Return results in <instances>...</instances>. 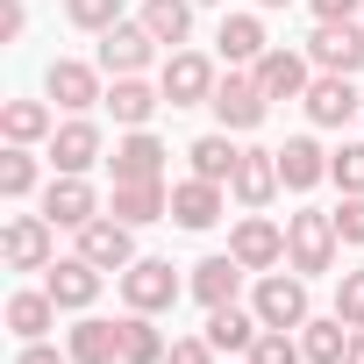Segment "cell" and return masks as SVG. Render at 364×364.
Segmentation results:
<instances>
[{
	"instance_id": "obj_1",
	"label": "cell",
	"mask_w": 364,
	"mask_h": 364,
	"mask_svg": "<svg viewBox=\"0 0 364 364\" xmlns=\"http://www.w3.org/2000/svg\"><path fill=\"white\" fill-rule=\"evenodd\" d=\"M336 215H321V208H300L293 222H286V264L300 272V279H314V272H336Z\"/></svg>"
},
{
	"instance_id": "obj_2",
	"label": "cell",
	"mask_w": 364,
	"mask_h": 364,
	"mask_svg": "<svg viewBox=\"0 0 364 364\" xmlns=\"http://www.w3.org/2000/svg\"><path fill=\"white\" fill-rule=\"evenodd\" d=\"M0 257H8V272H50L58 264V222L50 215H8Z\"/></svg>"
},
{
	"instance_id": "obj_3",
	"label": "cell",
	"mask_w": 364,
	"mask_h": 364,
	"mask_svg": "<svg viewBox=\"0 0 364 364\" xmlns=\"http://www.w3.org/2000/svg\"><path fill=\"white\" fill-rule=\"evenodd\" d=\"M122 279V300L136 307V314H164V307H178V293H186V279L171 272V257H136L129 272H114Z\"/></svg>"
},
{
	"instance_id": "obj_4",
	"label": "cell",
	"mask_w": 364,
	"mask_h": 364,
	"mask_svg": "<svg viewBox=\"0 0 364 364\" xmlns=\"http://www.w3.org/2000/svg\"><path fill=\"white\" fill-rule=\"evenodd\" d=\"M157 86H164L171 107H208L215 86H222V72H215V58H200V50H171L164 72H157Z\"/></svg>"
},
{
	"instance_id": "obj_5",
	"label": "cell",
	"mask_w": 364,
	"mask_h": 364,
	"mask_svg": "<svg viewBox=\"0 0 364 364\" xmlns=\"http://www.w3.org/2000/svg\"><path fill=\"white\" fill-rule=\"evenodd\" d=\"M307 58H314V72H343V79H357V72H364V22H314Z\"/></svg>"
},
{
	"instance_id": "obj_6",
	"label": "cell",
	"mask_w": 364,
	"mask_h": 364,
	"mask_svg": "<svg viewBox=\"0 0 364 364\" xmlns=\"http://www.w3.org/2000/svg\"><path fill=\"white\" fill-rule=\"evenodd\" d=\"M79 257L100 264V272H129V264H136V229H129L122 215H93V222L79 229Z\"/></svg>"
},
{
	"instance_id": "obj_7",
	"label": "cell",
	"mask_w": 364,
	"mask_h": 364,
	"mask_svg": "<svg viewBox=\"0 0 364 364\" xmlns=\"http://www.w3.org/2000/svg\"><path fill=\"white\" fill-rule=\"evenodd\" d=\"M229 257L243 264V272H272V264H286V229L279 222H264L257 208L229 229Z\"/></svg>"
},
{
	"instance_id": "obj_8",
	"label": "cell",
	"mask_w": 364,
	"mask_h": 364,
	"mask_svg": "<svg viewBox=\"0 0 364 364\" xmlns=\"http://www.w3.org/2000/svg\"><path fill=\"white\" fill-rule=\"evenodd\" d=\"M250 307H257L264 328H300V321H307V279H300V272H264Z\"/></svg>"
},
{
	"instance_id": "obj_9",
	"label": "cell",
	"mask_w": 364,
	"mask_h": 364,
	"mask_svg": "<svg viewBox=\"0 0 364 364\" xmlns=\"http://www.w3.org/2000/svg\"><path fill=\"white\" fill-rule=\"evenodd\" d=\"M150 58H157V36H150L143 22H114V29L100 36V72H107V79H143Z\"/></svg>"
},
{
	"instance_id": "obj_10",
	"label": "cell",
	"mask_w": 364,
	"mask_h": 364,
	"mask_svg": "<svg viewBox=\"0 0 364 364\" xmlns=\"http://www.w3.org/2000/svg\"><path fill=\"white\" fill-rule=\"evenodd\" d=\"M250 79L264 86V100H300V93L314 86V58H307V50H279V43H272V50L250 65Z\"/></svg>"
},
{
	"instance_id": "obj_11",
	"label": "cell",
	"mask_w": 364,
	"mask_h": 364,
	"mask_svg": "<svg viewBox=\"0 0 364 364\" xmlns=\"http://www.w3.org/2000/svg\"><path fill=\"white\" fill-rule=\"evenodd\" d=\"M43 93H50L65 114H86V107H100V100H107L100 65H79V58H58V65L43 72Z\"/></svg>"
},
{
	"instance_id": "obj_12",
	"label": "cell",
	"mask_w": 364,
	"mask_h": 364,
	"mask_svg": "<svg viewBox=\"0 0 364 364\" xmlns=\"http://www.w3.org/2000/svg\"><path fill=\"white\" fill-rule=\"evenodd\" d=\"M208 107H215V122H222L229 136H243V129H257V122H264V107H272V100H264V86H257L250 72H229V79L215 86V100H208Z\"/></svg>"
},
{
	"instance_id": "obj_13",
	"label": "cell",
	"mask_w": 364,
	"mask_h": 364,
	"mask_svg": "<svg viewBox=\"0 0 364 364\" xmlns=\"http://www.w3.org/2000/svg\"><path fill=\"white\" fill-rule=\"evenodd\" d=\"M43 215H50L58 229H86V222H93V215H107V208H100V193L86 186L79 171H58L50 186H43Z\"/></svg>"
},
{
	"instance_id": "obj_14",
	"label": "cell",
	"mask_w": 364,
	"mask_h": 364,
	"mask_svg": "<svg viewBox=\"0 0 364 364\" xmlns=\"http://www.w3.org/2000/svg\"><path fill=\"white\" fill-rule=\"evenodd\" d=\"M229 215V186H215V178H178L171 186V222L178 229H215Z\"/></svg>"
},
{
	"instance_id": "obj_15",
	"label": "cell",
	"mask_w": 364,
	"mask_h": 364,
	"mask_svg": "<svg viewBox=\"0 0 364 364\" xmlns=\"http://www.w3.org/2000/svg\"><path fill=\"white\" fill-rule=\"evenodd\" d=\"M300 107H307L314 129H343V122L357 114V86H350L343 72H314V86L300 93Z\"/></svg>"
},
{
	"instance_id": "obj_16",
	"label": "cell",
	"mask_w": 364,
	"mask_h": 364,
	"mask_svg": "<svg viewBox=\"0 0 364 364\" xmlns=\"http://www.w3.org/2000/svg\"><path fill=\"white\" fill-rule=\"evenodd\" d=\"M100 279H107V272H100V264H86L79 250H72V257H58V264L43 272V286H50V300H58V307H72V314L100 300Z\"/></svg>"
},
{
	"instance_id": "obj_17",
	"label": "cell",
	"mask_w": 364,
	"mask_h": 364,
	"mask_svg": "<svg viewBox=\"0 0 364 364\" xmlns=\"http://www.w3.org/2000/svg\"><path fill=\"white\" fill-rule=\"evenodd\" d=\"M279 186H286V178H279V150H243L236 157V178H229L236 208H272Z\"/></svg>"
},
{
	"instance_id": "obj_18",
	"label": "cell",
	"mask_w": 364,
	"mask_h": 364,
	"mask_svg": "<svg viewBox=\"0 0 364 364\" xmlns=\"http://www.w3.org/2000/svg\"><path fill=\"white\" fill-rule=\"evenodd\" d=\"M107 215H122L129 229L164 222V215H171V186H164V178H122V186H114V200H107Z\"/></svg>"
},
{
	"instance_id": "obj_19",
	"label": "cell",
	"mask_w": 364,
	"mask_h": 364,
	"mask_svg": "<svg viewBox=\"0 0 364 364\" xmlns=\"http://www.w3.org/2000/svg\"><path fill=\"white\" fill-rule=\"evenodd\" d=\"M50 164H58V171H79V178H86V171L100 164V129H93L86 114L58 122V129H50Z\"/></svg>"
},
{
	"instance_id": "obj_20",
	"label": "cell",
	"mask_w": 364,
	"mask_h": 364,
	"mask_svg": "<svg viewBox=\"0 0 364 364\" xmlns=\"http://www.w3.org/2000/svg\"><path fill=\"white\" fill-rule=\"evenodd\" d=\"M215 50H222V65H229V72H250V65H257L272 43H264V22H257V15H222Z\"/></svg>"
},
{
	"instance_id": "obj_21",
	"label": "cell",
	"mask_w": 364,
	"mask_h": 364,
	"mask_svg": "<svg viewBox=\"0 0 364 364\" xmlns=\"http://www.w3.org/2000/svg\"><path fill=\"white\" fill-rule=\"evenodd\" d=\"M164 157H171V150H164L150 129H129V136L114 143V157H107V164H114V186H122V178H164Z\"/></svg>"
},
{
	"instance_id": "obj_22",
	"label": "cell",
	"mask_w": 364,
	"mask_h": 364,
	"mask_svg": "<svg viewBox=\"0 0 364 364\" xmlns=\"http://www.w3.org/2000/svg\"><path fill=\"white\" fill-rule=\"evenodd\" d=\"M65 357H72V364H122V321L86 314V321L65 336Z\"/></svg>"
},
{
	"instance_id": "obj_23",
	"label": "cell",
	"mask_w": 364,
	"mask_h": 364,
	"mask_svg": "<svg viewBox=\"0 0 364 364\" xmlns=\"http://www.w3.org/2000/svg\"><path fill=\"white\" fill-rule=\"evenodd\" d=\"M122 129H150V114L164 107V86H143V79H114L107 86V100H100Z\"/></svg>"
},
{
	"instance_id": "obj_24",
	"label": "cell",
	"mask_w": 364,
	"mask_h": 364,
	"mask_svg": "<svg viewBox=\"0 0 364 364\" xmlns=\"http://www.w3.org/2000/svg\"><path fill=\"white\" fill-rule=\"evenodd\" d=\"M236 286H243V264L222 250V257H200L193 264V279H186V293L200 300V307H229L236 300Z\"/></svg>"
},
{
	"instance_id": "obj_25",
	"label": "cell",
	"mask_w": 364,
	"mask_h": 364,
	"mask_svg": "<svg viewBox=\"0 0 364 364\" xmlns=\"http://www.w3.org/2000/svg\"><path fill=\"white\" fill-rule=\"evenodd\" d=\"M279 178H286L293 193H307V186H321V178H328V150H321L314 136H293V143L279 150Z\"/></svg>"
},
{
	"instance_id": "obj_26",
	"label": "cell",
	"mask_w": 364,
	"mask_h": 364,
	"mask_svg": "<svg viewBox=\"0 0 364 364\" xmlns=\"http://www.w3.org/2000/svg\"><path fill=\"white\" fill-rule=\"evenodd\" d=\"M8 328H15L22 343H43V336L58 328V300H50V286H43V293H8Z\"/></svg>"
},
{
	"instance_id": "obj_27",
	"label": "cell",
	"mask_w": 364,
	"mask_h": 364,
	"mask_svg": "<svg viewBox=\"0 0 364 364\" xmlns=\"http://www.w3.org/2000/svg\"><path fill=\"white\" fill-rule=\"evenodd\" d=\"M350 336H357V328H350L343 314H321V321L307 314V321H300V350H307V364H343Z\"/></svg>"
},
{
	"instance_id": "obj_28",
	"label": "cell",
	"mask_w": 364,
	"mask_h": 364,
	"mask_svg": "<svg viewBox=\"0 0 364 364\" xmlns=\"http://www.w3.org/2000/svg\"><path fill=\"white\" fill-rule=\"evenodd\" d=\"M186 157H193V178H215V186H229L243 150L229 143V129H215V136H193V143H186Z\"/></svg>"
},
{
	"instance_id": "obj_29",
	"label": "cell",
	"mask_w": 364,
	"mask_h": 364,
	"mask_svg": "<svg viewBox=\"0 0 364 364\" xmlns=\"http://www.w3.org/2000/svg\"><path fill=\"white\" fill-rule=\"evenodd\" d=\"M136 22H143L157 43H171V50H178V43L193 36V0H143V15H136Z\"/></svg>"
},
{
	"instance_id": "obj_30",
	"label": "cell",
	"mask_w": 364,
	"mask_h": 364,
	"mask_svg": "<svg viewBox=\"0 0 364 364\" xmlns=\"http://www.w3.org/2000/svg\"><path fill=\"white\" fill-rule=\"evenodd\" d=\"M257 328H264V321H257V307H250V314H243L236 300H229V307H208V343H215V350H250V343H257Z\"/></svg>"
},
{
	"instance_id": "obj_31",
	"label": "cell",
	"mask_w": 364,
	"mask_h": 364,
	"mask_svg": "<svg viewBox=\"0 0 364 364\" xmlns=\"http://www.w3.org/2000/svg\"><path fill=\"white\" fill-rule=\"evenodd\" d=\"M164 350H171V343L157 336V321L129 307V314H122V364H164Z\"/></svg>"
},
{
	"instance_id": "obj_32",
	"label": "cell",
	"mask_w": 364,
	"mask_h": 364,
	"mask_svg": "<svg viewBox=\"0 0 364 364\" xmlns=\"http://www.w3.org/2000/svg\"><path fill=\"white\" fill-rule=\"evenodd\" d=\"M58 122H50V107L43 100H8V107H0V136H8V143H43Z\"/></svg>"
},
{
	"instance_id": "obj_33",
	"label": "cell",
	"mask_w": 364,
	"mask_h": 364,
	"mask_svg": "<svg viewBox=\"0 0 364 364\" xmlns=\"http://www.w3.org/2000/svg\"><path fill=\"white\" fill-rule=\"evenodd\" d=\"M36 193V157H29V143H8L0 150V200H29Z\"/></svg>"
},
{
	"instance_id": "obj_34",
	"label": "cell",
	"mask_w": 364,
	"mask_h": 364,
	"mask_svg": "<svg viewBox=\"0 0 364 364\" xmlns=\"http://www.w3.org/2000/svg\"><path fill=\"white\" fill-rule=\"evenodd\" d=\"M243 364H307V350L293 343V328H257V343L243 350Z\"/></svg>"
},
{
	"instance_id": "obj_35",
	"label": "cell",
	"mask_w": 364,
	"mask_h": 364,
	"mask_svg": "<svg viewBox=\"0 0 364 364\" xmlns=\"http://www.w3.org/2000/svg\"><path fill=\"white\" fill-rule=\"evenodd\" d=\"M65 15H72V29H93V36H107V29L122 22V0H65Z\"/></svg>"
},
{
	"instance_id": "obj_36",
	"label": "cell",
	"mask_w": 364,
	"mask_h": 364,
	"mask_svg": "<svg viewBox=\"0 0 364 364\" xmlns=\"http://www.w3.org/2000/svg\"><path fill=\"white\" fill-rule=\"evenodd\" d=\"M328 178L343 193H364V143H343V150H328Z\"/></svg>"
},
{
	"instance_id": "obj_37",
	"label": "cell",
	"mask_w": 364,
	"mask_h": 364,
	"mask_svg": "<svg viewBox=\"0 0 364 364\" xmlns=\"http://www.w3.org/2000/svg\"><path fill=\"white\" fill-rule=\"evenodd\" d=\"M336 314H343V321H350V328H364V264H357V272H343V279H336Z\"/></svg>"
},
{
	"instance_id": "obj_38",
	"label": "cell",
	"mask_w": 364,
	"mask_h": 364,
	"mask_svg": "<svg viewBox=\"0 0 364 364\" xmlns=\"http://www.w3.org/2000/svg\"><path fill=\"white\" fill-rule=\"evenodd\" d=\"M222 350L208 343V336H171V350H164V364H215Z\"/></svg>"
},
{
	"instance_id": "obj_39",
	"label": "cell",
	"mask_w": 364,
	"mask_h": 364,
	"mask_svg": "<svg viewBox=\"0 0 364 364\" xmlns=\"http://www.w3.org/2000/svg\"><path fill=\"white\" fill-rule=\"evenodd\" d=\"M336 236H343V243H364V193H343V208H336Z\"/></svg>"
},
{
	"instance_id": "obj_40",
	"label": "cell",
	"mask_w": 364,
	"mask_h": 364,
	"mask_svg": "<svg viewBox=\"0 0 364 364\" xmlns=\"http://www.w3.org/2000/svg\"><path fill=\"white\" fill-rule=\"evenodd\" d=\"M307 8H314V22H357L364 0H307Z\"/></svg>"
},
{
	"instance_id": "obj_41",
	"label": "cell",
	"mask_w": 364,
	"mask_h": 364,
	"mask_svg": "<svg viewBox=\"0 0 364 364\" xmlns=\"http://www.w3.org/2000/svg\"><path fill=\"white\" fill-rule=\"evenodd\" d=\"M29 29V8H22V0H0V43H15Z\"/></svg>"
},
{
	"instance_id": "obj_42",
	"label": "cell",
	"mask_w": 364,
	"mask_h": 364,
	"mask_svg": "<svg viewBox=\"0 0 364 364\" xmlns=\"http://www.w3.org/2000/svg\"><path fill=\"white\" fill-rule=\"evenodd\" d=\"M15 364H72V357H58L50 343H22V357H15Z\"/></svg>"
},
{
	"instance_id": "obj_43",
	"label": "cell",
	"mask_w": 364,
	"mask_h": 364,
	"mask_svg": "<svg viewBox=\"0 0 364 364\" xmlns=\"http://www.w3.org/2000/svg\"><path fill=\"white\" fill-rule=\"evenodd\" d=\"M343 364H364V328L350 336V350H343Z\"/></svg>"
},
{
	"instance_id": "obj_44",
	"label": "cell",
	"mask_w": 364,
	"mask_h": 364,
	"mask_svg": "<svg viewBox=\"0 0 364 364\" xmlns=\"http://www.w3.org/2000/svg\"><path fill=\"white\" fill-rule=\"evenodd\" d=\"M250 8H293V0H250Z\"/></svg>"
},
{
	"instance_id": "obj_45",
	"label": "cell",
	"mask_w": 364,
	"mask_h": 364,
	"mask_svg": "<svg viewBox=\"0 0 364 364\" xmlns=\"http://www.w3.org/2000/svg\"><path fill=\"white\" fill-rule=\"evenodd\" d=\"M193 8H222V0H193Z\"/></svg>"
}]
</instances>
